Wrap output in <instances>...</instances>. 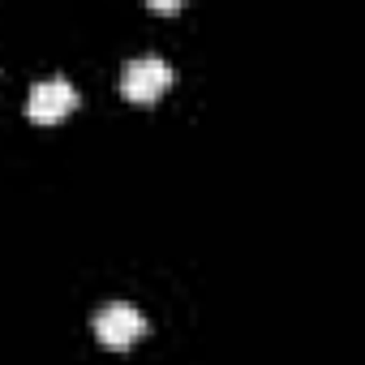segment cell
<instances>
[{
  "label": "cell",
  "mask_w": 365,
  "mask_h": 365,
  "mask_svg": "<svg viewBox=\"0 0 365 365\" xmlns=\"http://www.w3.org/2000/svg\"><path fill=\"white\" fill-rule=\"evenodd\" d=\"M168 86H172V65H168L159 52H146V56L125 61V73H120L125 99H133V103H155Z\"/></svg>",
  "instance_id": "1"
},
{
  "label": "cell",
  "mask_w": 365,
  "mask_h": 365,
  "mask_svg": "<svg viewBox=\"0 0 365 365\" xmlns=\"http://www.w3.org/2000/svg\"><path fill=\"white\" fill-rule=\"evenodd\" d=\"M73 108H78V91H73L69 78H43V82H35L31 95H26V112H31V120H39V125H56V120L69 116Z\"/></svg>",
  "instance_id": "3"
},
{
  "label": "cell",
  "mask_w": 365,
  "mask_h": 365,
  "mask_svg": "<svg viewBox=\"0 0 365 365\" xmlns=\"http://www.w3.org/2000/svg\"><path fill=\"white\" fill-rule=\"evenodd\" d=\"M150 9H155V14H176L180 5H176V0H163V5H159V0H150Z\"/></svg>",
  "instance_id": "4"
},
{
  "label": "cell",
  "mask_w": 365,
  "mask_h": 365,
  "mask_svg": "<svg viewBox=\"0 0 365 365\" xmlns=\"http://www.w3.org/2000/svg\"><path fill=\"white\" fill-rule=\"evenodd\" d=\"M95 335H99L103 348L125 352L138 335H146V318H142V309L129 305V301H108V305H99V314H95Z\"/></svg>",
  "instance_id": "2"
}]
</instances>
